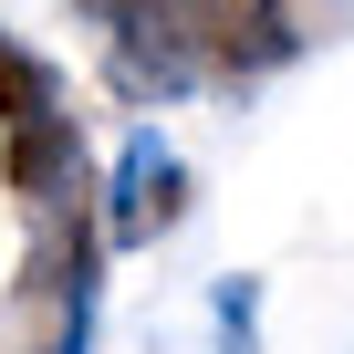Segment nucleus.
<instances>
[{
    "label": "nucleus",
    "instance_id": "obj_2",
    "mask_svg": "<svg viewBox=\"0 0 354 354\" xmlns=\"http://www.w3.org/2000/svg\"><path fill=\"white\" fill-rule=\"evenodd\" d=\"M42 115H73V104H63V73H53L32 42L0 32V136H11V125H42Z\"/></svg>",
    "mask_w": 354,
    "mask_h": 354
},
{
    "label": "nucleus",
    "instance_id": "obj_1",
    "mask_svg": "<svg viewBox=\"0 0 354 354\" xmlns=\"http://www.w3.org/2000/svg\"><path fill=\"white\" fill-rule=\"evenodd\" d=\"M94 209H104V250H146V240H167L177 219H188V167H177V146L136 136V146L115 156V177L94 188Z\"/></svg>",
    "mask_w": 354,
    "mask_h": 354
}]
</instances>
